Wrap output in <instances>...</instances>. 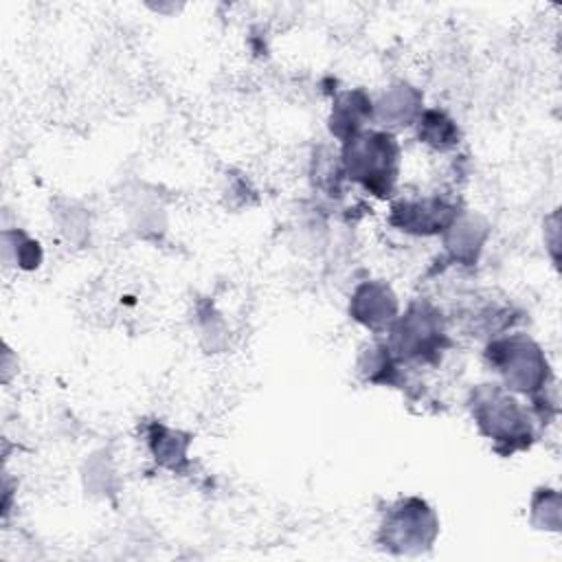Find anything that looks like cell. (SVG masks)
<instances>
[{"label": "cell", "mask_w": 562, "mask_h": 562, "mask_svg": "<svg viewBox=\"0 0 562 562\" xmlns=\"http://www.w3.org/2000/svg\"><path fill=\"white\" fill-rule=\"evenodd\" d=\"M470 415L479 432L494 443V450L509 457L533 441L531 411L498 382L476 384L470 391Z\"/></svg>", "instance_id": "6da1fadb"}, {"label": "cell", "mask_w": 562, "mask_h": 562, "mask_svg": "<svg viewBox=\"0 0 562 562\" xmlns=\"http://www.w3.org/2000/svg\"><path fill=\"white\" fill-rule=\"evenodd\" d=\"M415 125L419 140L437 151H448L459 143L457 123L441 110H422Z\"/></svg>", "instance_id": "8fae6325"}, {"label": "cell", "mask_w": 562, "mask_h": 562, "mask_svg": "<svg viewBox=\"0 0 562 562\" xmlns=\"http://www.w3.org/2000/svg\"><path fill=\"white\" fill-rule=\"evenodd\" d=\"M437 533L439 520L432 507L417 496H406L386 509L378 540L391 553L417 555L435 542Z\"/></svg>", "instance_id": "5b68a950"}, {"label": "cell", "mask_w": 562, "mask_h": 562, "mask_svg": "<svg viewBox=\"0 0 562 562\" xmlns=\"http://www.w3.org/2000/svg\"><path fill=\"white\" fill-rule=\"evenodd\" d=\"M349 314L371 331H386L400 314L397 296L384 281H364L351 294Z\"/></svg>", "instance_id": "52a82bcc"}, {"label": "cell", "mask_w": 562, "mask_h": 562, "mask_svg": "<svg viewBox=\"0 0 562 562\" xmlns=\"http://www.w3.org/2000/svg\"><path fill=\"white\" fill-rule=\"evenodd\" d=\"M422 92L406 81L389 86L378 101H373V123L391 132L395 127L413 125L422 114Z\"/></svg>", "instance_id": "ba28073f"}, {"label": "cell", "mask_w": 562, "mask_h": 562, "mask_svg": "<svg viewBox=\"0 0 562 562\" xmlns=\"http://www.w3.org/2000/svg\"><path fill=\"white\" fill-rule=\"evenodd\" d=\"M487 233H490V226L479 213L459 211L441 235L450 257L463 266H472L476 263V257L487 239Z\"/></svg>", "instance_id": "9c48e42d"}, {"label": "cell", "mask_w": 562, "mask_h": 562, "mask_svg": "<svg viewBox=\"0 0 562 562\" xmlns=\"http://www.w3.org/2000/svg\"><path fill=\"white\" fill-rule=\"evenodd\" d=\"M149 446L156 461L171 470H176L178 463L187 459V439H180V432L160 424L154 426V432L149 435Z\"/></svg>", "instance_id": "7c38bea8"}, {"label": "cell", "mask_w": 562, "mask_h": 562, "mask_svg": "<svg viewBox=\"0 0 562 562\" xmlns=\"http://www.w3.org/2000/svg\"><path fill=\"white\" fill-rule=\"evenodd\" d=\"M457 213V206L446 198L426 195L395 202L389 222L411 235H441Z\"/></svg>", "instance_id": "8992f818"}, {"label": "cell", "mask_w": 562, "mask_h": 562, "mask_svg": "<svg viewBox=\"0 0 562 562\" xmlns=\"http://www.w3.org/2000/svg\"><path fill=\"white\" fill-rule=\"evenodd\" d=\"M384 342L400 364H435L448 347L443 314L428 301H413L386 329Z\"/></svg>", "instance_id": "277c9868"}, {"label": "cell", "mask_w": 562, "mask_h": 562, "mask_svg": "<svg viewBox=\"0 0 562 562\" xmlns=\"http://www.w3.org/2000/svg\"><path fill=\"white\" fill-rule=\"evenodd\" d=\"M400 143L386 130L367 127L345 140L340 149L342 173L378 198L393 193L400 176Z\"/></svg>", "instance_id": "7a4b0ae2"}, {"label": "cell", "mask_w": 562, "mask_h": 562, "mask_svg": "<svg viewBox=\"0 0 562 562\" xmlns=\"http://www.w3.org/2000/svg\"><path fill=\"white\" fill-rule=\"evenodd\" d=\"M485 362L512 393L540 397L551 382V369L540 345L527 334H507L485 347Z\"/></svg>", "instance_id": "3957f363"}, {"label": "cell", "mask_w": 562, "mask_h": 562, "mask_svg": "<svg viewBox=\"0 0 562 562\" xmlns=\"http://www.w3.org/2000/svg\"><path fill=\"white\" fill-rule=\"evenodd\" d=\"M367 123H373V99L364 90H347L334 99L329 114V132L340 143L367 130Z\"/></svg>", "instance_id": "30bf717a"}]
</instances>
